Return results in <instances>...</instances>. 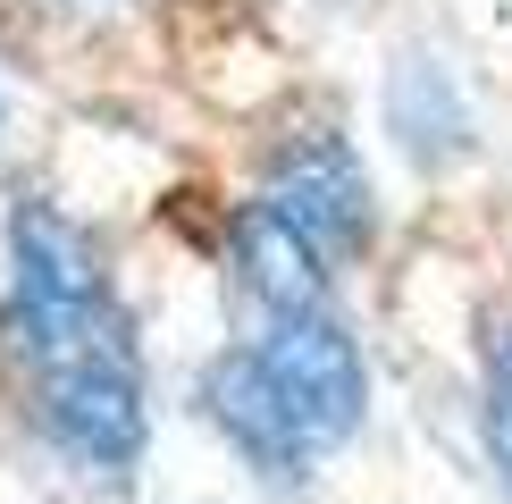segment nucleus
<instances>
[{
	"label": "nucleus",
	"mask_w": 512,
	"mask_h": 504,
	"mask_svg": "<svg viewBox=\"0 0 512 504\" xmlns=\"http://www.w3.org/2000/svg\"><path fill=\"white\" fill-rule=\"evenodd\" d=\"M9 353L26 370L34 420L76 471L126 479L152 437V404H143V353L126 311L110 303L93 244L76 219L51 202L9 210Z\"/></svg>",
	"instance_id": "obj_1"
},
{
	"label": "nucleus",
	"mask_w": 512,
	"mask_h": 504,
	"mask_svg": "<svg viewBox=\"0 0 512 504\" xmlns=\"http://www.w3.org/2000/svg\"><path fill=\"white\" fill-rule=\"evenodd\" d=\"M252 370H261V387L277 395V412L294 420V437L311 446V462L328 446H345L361 429V412H370V370H361V345L345 328L328 320V311H277V328L261 345L244 353Z\"/></svg>",
	"instance_id": "obj_2"
},
{
	"label": "nucleus",
	"mask_w": 512,
	"mask_h": 504,
	"mask_svg": "<svg viewBox=\"0 0 512 504\" xmlns=\"http://www.w3.org/2000/svg\"><path fill=\"white\" fill-rule=\"evenodd\" d=\"M261 210L277 227H294L319 261L370 244V168L353 160V143L336 135H294L261 177Z\"/></svg>",
	"instance_id": "obj_3"
},
{
	"label": "nucleus",
	"mask_w": 512,
	"mask_h": 504,
	"mask_svg": "<svg viewBox=\"0 0 512 504\" xmlns=\"http://www.w3.org/2000/svg\"><path fill=\"white\" fill-rule=\"evenodd\" d=\"M387 135L420 168H445V160H462L479 143L471 135V101H462V84H454L445 59H429V51L395 59V76H387Z\"/></svg>",
	"instance_id": "obj_4"
},
{
	"label": "nucleus",
	"mask_w": 512,
	"mask_h": 504,
	"mask_svg": "<svg viewBox=\"0 0 512 504\" xmlns=\"http://www.w3.org/2000/svg\"><path fill=\"white\" fill-rule=\"evenodd\" d=\"M202 395H210V420L227 429V446H236L261 479H303V471H311V446L294 437V420L277 412V395L261 387V370H252L244 353L210 370V387H202Z\"/></svg>",
	"instance_id": "obj_5"
},
{
	"label": "nucleus",
	"mask_w": 512,
	"mask_h": 504,
	"mask_svg": "<svg viewBox=\"0 0 512 504\" xmlns=\"http://www.w3.org/2000/svg\"><path fill=\"white\" fill-rule=\"evenodd\" d=\"M236 269H244V286L261 294L269 311H311L319 286H328V261H319L294 227H277L261 202L236 219Z\"/></svg>",
	"instance_id": "obj_6"
},
{
	"label": "nucleus",
	"mask_w": 512,
	"mask_h": 504,
	"mask_svg": "<svg viewBox=\"0 0 512 504\" xmlns=\"http://www.w3.org/2000/svg\"><path fill=\"white\" fill-rule=\"evenodd\" d=\"M479 437H487V462L512 488V320L487 336V362H479Z\"/></svg>",
	"instance_id": "obj_7"
},
{
	"label": "nucleus",
	"mask_w": 512,
	"mask_h": 504,
	"mask_svg": "<svg viewBox=\"0 0 512 504\" xmlns=\"http://www.w3.org/2000/svg\"><path fill=\"white\" fill-rule=\"evenodd\" d=\"M0 118H9V93H0Z\"/></svg>",
	"instance_id": "obj_8"
}]
</instances>
